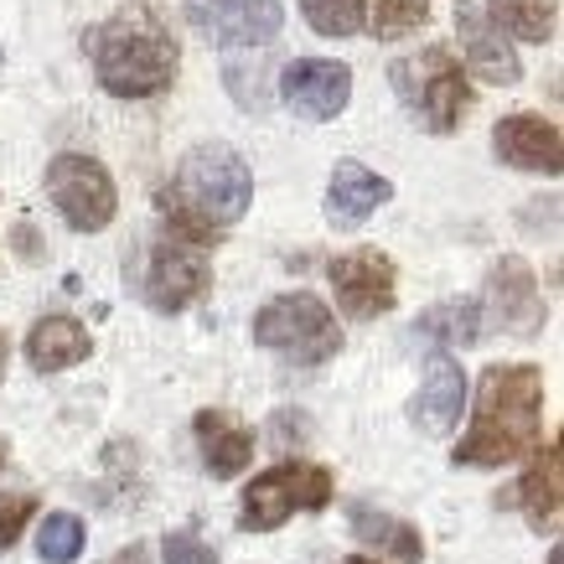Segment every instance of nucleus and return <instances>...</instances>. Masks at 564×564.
<instances>
[{"mask_svg": "<svg viewBox=\"0 0 564 564\" xmlns=\"http://www.w3.org/2000/svg\"><path fill=\"white\" fill-rule=\"evenodd\" d=\"M383 203H393L389 176L368 172L362 161H337V166H332V182H326V223H332L337 234L362 228Z\"/></svg>", "mask_w": 564, "mask_h": 564, "instance_id": "obj_17", "label": "nucleus"}, {"mask_svg": "<svg viewBox=\"0 0 564 564\" xmlns=\"http://www.w3.org/2000/svg\"><path fill=\"white\" fill-rule=\"evenodd\" d=\"M347 564H378V560H368V554H352V560H347Z\"/></svg>", "mask_w": 564, "mask_h": 564, "instance_id": "obj_30", "label": "nucleus"}, {"mask_svg": "<svg viewBox=\"0 0 564 564\" xmlns=\"http://www.w3.org/2000/svg\"><path fill=\"white\" fill-rule=\"evenodd\" d=\"M36 554H42V564H73L84 554V518L47 513L36 529Z\"/></svg>", "mask_w": 564, "mask_h": 564, "instance_id": "obj_25", "label": "nucleus"}, {"mask_svg": "<svg viewBox=\"0 0 564 564\" xmlns=\"http://www.w3.org/2000/svg\"><path fill=\"white\" fill-rule=\"evenodd\" d=\"M264 73H270V57H223V78H228V94L239 99V109L249 115H264L270 109V88H264Z\"/></svg>", "mask_w": 564, "mask_h": 564, "instance_id": "obj_24", "label": "nucleus"}, {"mask_svg": "<svg viewBox=\"0 0 564 564\" xmlns=\"http://www.w3.org/2000/svg\"><path fill=\"white\" fill-rule=\"evenodd\" d=\"M492 151L502 166H518V172H544V176L564 172V135L560 124L544 120V115H508V120H497Z\"/></svg>", "mask_w": 564, "mask_h": 564, "instance_id": "obj_15", "label": "nucleus"}, {"mask_svg": "<svg viewBox=\"0 0 564 564\" xmlns=\"http://www.w3.org/2000/svg\"><path fill=\"white\" fill-rule=\"evenodd\" d=\"M94 352V337H88L84 322L73 316H42L26 337V362L36 373H63V368H78V362Z\"/></svg>", "mask_w": 564, "mask_h": 564, "instance_id": "obj_20", "label": "nucleus"}, {"mask_svg": "<svg viewBox=\"0 0 564 564\" xmlns=\"http://www.w3.org/2000/svg\"><path fill=\"white\" fill-rule=\"evenodd\" d=\"M301 17L316 36H358L368 21V0H301Z\"/></svg>", "mask_w": 564, "mask_h": 564, "instance_id": "obj_23", "label": "nucleus"}, {"mask_svg": "<svg viewBox=\"0 0 564 564\" xmlns=\"http://www.w3.org/2000/svg\"><path fill=\"white\" fill-rule=\"evenodd\" d=\"M430 21V0H373L368 6V21L378 42H393V36H410Z\"/></svg>", "mask_w": 564, "mask_h": 564, "instance_id": "obj_26", "label": "nucleus"}, {"mask_svg": "<svg viewBox=\"0 0 564 564\" xmlns=\"http://www.w3.org/2000/svg\"><path fill=\"white\" fill-rule=\"evenodd\" d=\"M84 52L94 57L99 88L115 99H155L176 84V68H182V47L166 32V21L155 17L151 0H135L120 17L84 32Z\"/></svg>", "mask_w": 564, "mask_h": 564, "instance_id": "obj_3", "label": "nucleus"}, {"mask_svg": "<svg viewBox=\"0 0 564 564\" xmlns=\"http://www.w3.org/2000/svg\"><path fill=\"white\" fill-rule=\"evenodd\" d=\"M280 94L301 120L326 124L337 120L352 99V68L347 63H332V57H295L291 68L280 73Z\"/></svg>", "mask_w": 564, "mask_h": 564, "instance_id": "obj_12", "label": "nucleus"}, {"mask_svg": "<svg viewBox=\"0 0 564 564\" xmlns=\"http://www.w3.org/2000/svg\"><path fill=\"white\" fill-rule=\"evenodd\" d=\"M249 332L264 352H280L291 368H322L326 358L343 352V326L326 311L322 295L311 291H285L264 301Z\"/></svg>", "mask_w": 564, "mask_h": 564, "instance_id": "obj_5", "label": "nucleus"}, {"mask_svg": "<svg viewBox=\"0 0 564 564\" xmlns=\"http://www.w3.org/2000/svg\"><path fill=\"white\" fill-rule=\"evenodd\" d=\"M47 197L73 234H104L120 213V192H115L109 166L78 151H63L47 161Z\"/></svg>", "mask_w": 564, "mask_h": 564, "instance_id": "obj_7", "label": "nucleus"}, {"mask_svg": "<svg viewBox=\"0 0 564 564\" xmlns=\"http://www.w3.org/2000/svg\"><path fill=\"white\" fill-rule=\"evenodd\" d=\"M207 285H213V254H207V243L187 239V234H166L140 270V295L161 316L187 311Z\"/></svg>", "mask_w": 564, "mask_h": 564, "instance_id": "obj_8", "label": "nucleus"}, {"mask_svg": "<svg viewBox=\"0 0 564 564\" xmlns=\"http://www.w3.org/2000/svg\"><path fill=\"white\" fill-rule=\"evenodd\" d=\"M249 203H254V172H249V161H243L234 145H223V140L192 145V151L176 161L172 182L161 187L166 228L207 243V249L249 213Z\"/></svg>", "mask_w": 564, "mask_h": 564, "instance_id": "obj_1", "label": "nucleus"}, {"mask_svg": "<svg viewBox=\"0 0 564 564\" xmlns=\"http://www.w3.org/2000/svg\"><path fill=\"white\" fill-rule=\"evenodd\" d=\"M462 410H466V373L462 362L451 358V352H435L425 362V378H420V389L410 399V425L430 441H441L451 430L462 425Z\"/></svg>", "mask_w": 564, "mask_h": 564, "instance_id": "obj_14", "label": "nucleus"}, {"mask_svg": "<svg viewBox=\"0 0 564 564\" xmlns=\"http://www.w3.org/2000/svg\"><path fill=\"white\" fill-rule=\"evenodd\" d=\"M332 285H337V306L352 316V322H378L389 316L393 301H399V264H393L383 249H352V254H337L326 264Z\"/></svg>", "mask_w": 564, "mask_h": 564, "instance_id": "obj_10", "label": "nucleus"}, {"mask_svg": "<svg viewBox=\"0 0 564 564\" xmlns=\"http://www.w3.org/2000/svg\"><path fill=\"white\" fill-rule=\"evenodd\" d=\"M549 564H564V554H560V549H549Z\"/></svg>", "mask_w": 564, "mask_h": 564, "instance_id": "obj_31", "label": "nucleus"}, {"mask_svg": "<svg viewBox=\"0 0 564 564\" xmlns=\"http://www.w3.org/2000/svg\"><path fill=\"white\" fill-rule=\"evenodd\" d=\"M187 21L207 42L234 52V47H270L280 26H285V11H280V0H187Z\"/></svg>", "mask_w": 564, "mask_h": 564, "instance_id": "obj_11", "label": "nucleus"}, {"mask_svg": "<svg viewBox=\"0 0 564 564\" xmlns=\"http://www.w3.org/2000/svg\"><path fill=\"white\" fill-rule=\"evenodd\" d=\"M456 36H462L466 68L477 73L481 84L513 88L518 78H523V63H518L513 42H508L502 32H497L492 17H487L481 6H471V0H462V6H456Z\"/></svg>", "mask_w": 564, "mask_h": 564, "instance_id": "obj_16", "label": "nucleus"}, {"mask_svg": "<svg viewBox=\"0 0 564 564\" xmlns=\"http://www.w3.org/2000/svg\"><path fill=\"white\" fill-rule=\"evenodd\" d=\"M6 352H11V347H6V332H0V378H6Z\"/></svg>", "mask_w": 564, "mask_h": 564, "instance_id": "obj_29", "label": "nucleus"}, {"mask_svg": "<svg viewBox=\"0 0 564 564\" xmlns=\"http://www.w3.org/2000/svg\"><path fill=\"white\" fill-rule=\"evenodd\" d=\"M32 518H36V497L32 492H0V554L17 549V539L26 533Z\"/></svg>", "mask_w": 564, "mask_h": 564, "instance_id": "obj_27", "label": "nucleus"}, {"mask_svg": "<svg viewBox=\"0 0 564 564\" xmlns=\"http://www.w3.org/2000/svg\"><path fill=\"white\" fill-rule=\"evenodd\" d=\"M481 322H492L497 332L508 337H539L549 322V306H544V291H539V274L529 270L523 254H502L487 270V311Z\"/></svg>", "mask_w": 564, "mask_h": 564, "instance_id": "obj_9", "label": "nucleus"}, {"mask_svg": "<svg viewBox=\"0 0 564 564\" xmlns=\"http://www.w3.org/2000/svg\"><path fill=\"white\" fill-rule=\"evenodd\" d=\"M192 430H197V445H203V466L218 481L249 471V462H254V430L239 425L228 410H197Z\"/></svg>", "mask_w": 564, "mask_h": 564, "instance_id": "obj_18", "label": "nucleus"}, {"mask_svg": "<svg viewBox=\"0 0 564 564\" xmlns=\"http://www.w3.org/2000/svg\"><path fill=\"white\" fill-rule=\"evenodd\" d=\"M492 26L518 42H549L560 26V0H492Z\"/></svg>", "mask_w": 564, "mask_h": 564, "instance_id": "obj_22", "label": "nucleus"}, {"mask_svg": "<svg viewBox=\"0 0 564 564\" xmlns=\"http://www.w3.org/2000/svg\"><path fill=\"white\" fill-rule=\"evenodd\" d=\"M389 84L399 104L410 109V120L430 135H451L462 130L466 109H471V88H466V68L445 47H425L414 57H399L389 68Z\"/></svg>", "mask_w": 564, "mask_h": 564, "instance_id": "obj_4", "label": "nucleus"}, {"mask_svg": "<svg viewBox=\"0 0 564 564\" xmlns=\"http://www.w3.org/2000/svg\"><path fill=\"white\" fill-rule=\"evenodd\" d=\"M347 529H352V539L373 544L378 554H389L399 564L425 560V539H420V529L410 518H393L383 508H373V502H347Z\"/></svg>", "mask_w": 564, "mask_h": 564, "instance_id": "obj_19", "label": "nucleus"}, {"mask_svg": "<svg viewBox=\"0 0 564 564\" xmlns=\"http://www.w3.org/2000/svg\"><path fill=\"white\" fill-rule=\"evenodd\" d=\"M544 435V373L533 362H497L477 383L471 430L456 445V466H508Z\"/></svg>", "mask_w": 564, "mask_h": 564, "instance_id": "obj_2", "label": "nucleus"}, {"mask_svg": "<svg viewBox=\"0 0 564 564\" xmlns=\"http://www.w3.org/2000/svg\"><path fill=\"white\" fill-rule=\"evenodd\" d=\"M420 337L445 352H456V347H477L481 343V301H441V306H430L420 316Z\"/></svg>", "mask_w": 564, "mask_h": 564, "instance_id": "obj_21", "label": "nucleus"}, {"mask_svg": "<svg viewBox=\"0 0 564 564\" xmlns=\"http://www.w3.org/2000/svg\"><path fill=\"white\" fill-rule=\"evenodd\" d=\"M497 508H518L529 518V529L539 533H560V513H564V456L560 441H549L544 451L533 445V466L523 477L497 497Z\"/></svg>", "mask_w": 564, "mask_h": 564, "instance_id": "obj_13", "label": "nucleus"}, {"mask_svg": "<svg viewBox=\"0 0 564 564\" xmlns=\"http://www.w3.org/2000/svg\"><path fill=\"white\" fill-rule=\"evenodd\" d=\"M337 481L322 462H280L243 487V529L274 533L295 513H322Z\"/></svg>", "mask_w": 564, "mask_h": 564, "instance_id": "obj_6", "label": "nucleus"}, {"mask_svg": "<svg viewBox=\"0 0 564 564\" xmlns=\"http://www.w3.org/2000/svg\"><path fill=\"white\" fill-rule=\"evenodd\" d=\"M0 63H6V52H0Z\"/></svg>", "mask_w": 564, "mask_h": 564, "instance_id": "obj_32", "label": "nucleus"}, {"mask_svg": "<svg viewBox=\"0 0 564 564\" xmlns=\"http://www.w3.org/2000/svg\"><path fill=\"white\" fill-rule=\"evenodd\" d=\"M161 564H218V554H213L197 533L176 529V533H166V544H161Z\"/></svg>", "mask_w": 564, "mask_h": 564, "instance_id": "obj_28", "label": "nucleus"}]
</instances>
